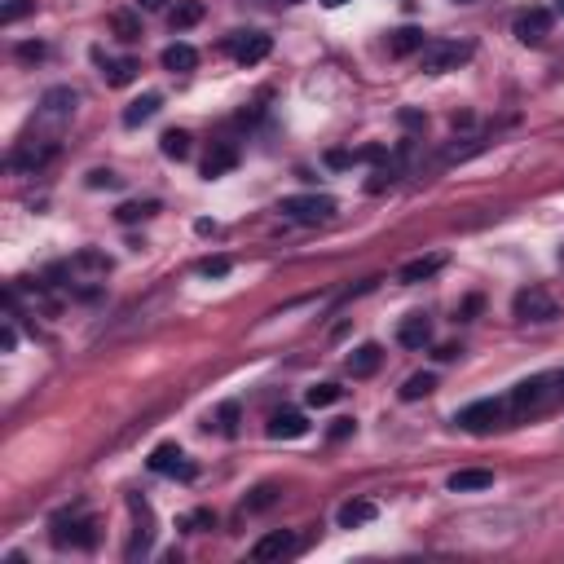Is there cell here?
Masks as SVG:
<instances>
[{
  "label": "cell",
  "instance_id": "obj_1",
  "mask_svg": "<svg viewBox=\"0 0 564 564\" xmlns=\"http://www.w3.org/2000/svg\"><path fill=\"white\" fill-rule=\"evenodd\" d=\"M560 393V379L556 375H534V379H520L512 393H508V414L525 419V414H538L551 397Z\"/></svg>",
  "mask_w": 564,
  "mask_h": 564
},
{
  "label": "cell",
  "instance_id": "obj_2",
  "mask_svg": "<svg viewBox=\"0 0 564 564\" xmlns=\"http://www.w3.org/2000/svg\"><path fill=\"white\" fill-rule=\"evenodd\" d=\"M467 57H472L467 40H428L419 49V66H423V75H446V71H459Z\"/></svg>",
  "mask_w": 564,
  "mask_h": 564
},
{
  "label": "cell",
  "instance_id": "obj_3",
  "mask_svg": "<svg viewBox=\"0 0 564 564\" xmlns=\"http://www.w3.org/2000/svg\"><path fill=\"white\" fill-rule=\"evenodd\" d=\"M503 419H508V397H481V402H472V406H463L455 414V423H459L463 432H472V437L494 432Z\"/></svg>",
  "mask_w": 564,
  "mask_h": 564
},
{
  "label": "cell",
  "instance_id": "obj_4",
  "mask_svg": "<svg viewBox=\"0 0 564 564\" xmlns=\"http://www.w3.org/2000/svg\"><path fill=\"white\" fill-rule=\"evenodd\" d=\"M75 106H80L75 89H62V84L40 98V106H36V124L45 128V137H57V133H62V124L75 115Z\"/></svg>",
  "mask_w": 564,
  "mask_h": 564
},
{
  "label": "cell",
  "instance_id": "obj_5",
  "mask_svg": "<svg viewBox=\"0 0 564 564\" xmlns=\"http://www.w3.org/2000/svg\"><path fill=\"white\" fill-rule=\"evenodd\" d=\"M278 212L296 225H322L335 216V199L331 195H287V199H278Z\"/></svg>",
  "mask_w": 564,
  "mask_h": 564
},
{
  "label": "cell",
  "instance_id": "obj_6",
  "mask_svg": "<svg viewBox=\"0 0 564 564\" xmlns=\"http://www.w3.org/2000/svg\"><path fill=\"white\" fill-rule=\"evenodd\" d=\"M62 273H66L71 282H84V291L93 296V282H102L106 273H110V256L98 252V247H80L75 256L62 265Z\"/></svg>",
  "mask_w": 564,
  "mask_h": 564
},
{
  "label": "cell",
  "instance_id": "obj_7",
  "mask_svg": "<svg viewBox=\"0 0 564 564\" xmlns=\"http://www.w3.org/2000/svg\"><path fill=\"white\" fill-rule=\"evenodd\" d=\"M512 313L520 322H556V317H560V305H556V296H547L542 287H529V291H516Z\"/></svg>",
  "mask_w": 564,
  "mask_h": 564
},
{
  "label": "cell",
  "instance_id": "obj_8",
  "mask_svg": "<svg viewBox=\"0 0 564 564\" xmlns=\"http://www.w3.org/2000/svg\"><path fill=\"white\" fill-rule=\"evenodd\" d=\"M53 547H71V551H89L98 547V525L89 516H75V520H57L53 525Z\"/></svg>",
  "mask_w": 564,
  "mask_h": 564
},
{
  "label": "cell",
  "instance_id": "obj_9",
  "mask_svg": "<svg viewBox=\"0 0 564 564\" xmlns=\"http://www.w3.org/2000/svg\"><path fill=\"white\" fill-rule=\"evenodd\" d=\"M151 472H159V476H181V481H190V476H195V463L186 459V450H181V446L163 441V446H154V450H151Z\"/></svg>",
  "mask_w": 564,
  "mask_h": 564
},
{
  "label": "cell",
  "instance_id": "obj_10",
  "mask_svg": "<svg viewBox=\"0 0 564 564\" xmlns=\"http://www.w3.org/2000/svg\"><path fill=\"white\" fill-rule=\"evenodd\" d=\"M269 49H273V40H269L265 31H239V36L230 40V53H234L243 66H256V62H265V57H269Z\"/></svg>",
  "mask_w": 564,
  "mask_h": 564
},
{
  "label": "cell",
  "instance_id": "obj_11",
  "mask_svg": "<svg viewBox=\"0 0 564 564\" xmlns=\"http://www.w3.org/2000/svg\"><path fill=\"white\" fill-rule=\"evenodd\" d=\"M547 36H551V13L547 9H525L516 18V40L520 45H542Z\"/></svg>",
  "mask_w": 564,
  "mask_h": 564
},
{
  "label": "cell",
  "instance_id": "obj_12",
  "mask_svg": "<svg viewBox=\"0 0 564 564\" xmlns=\"http://www.w3.org/2000/svg\"><path fill=\"white\" fill-rule=\"evenodd\" d=\"M296 551V534L291 529H273V534H265V538H256V547H252V560H287Z\"/></svg>",
  "mask_w": 564,
  "mask_h": 564
},
{
  "label": "cell",
  "instance_id": "obj_13",
  "mask_svg": "<svg viewBox=\"0 0 564 564\" xmlns=\"http://www.w3.org/2000/svg\"><path fill=\"white\" fill-rule=\"evenodd\" d=\"M397 344H402V349H428V344H432V317H428V313H411V317H402V326H397Z\"/></svg>",
  "mask_w": 564,
  "mask_h": 564
},
{
  "label": "cell",
  "instance_id": "obj_14",
  "mask_svg": "<svg viewBox=\"0 0 564 564\" xmlns=\"http://www.w3.org/2000/svg\"><path fill=\"white\" fill-rule=\"evenodd\" d=\"M308 432V419L300 411H278L269 419V437L273 441H296V437H305Z\"/></svg>",
  "mask_w": 564,
  "mask_h": 564
},
{
  "label": "cell",
  "instance_id": "obj_15",
  "mask_svg": "<svg viewBox=\"0 0 564 564\" xmlns=\"http://www.w3.org/2000/svg\"><path fill=\"white\" fill-rule=\"evenodd\" d=\"M375 516H379V508H375L370 499H349V503L335 512V525H340V529H361V525H370Z\"/></svg>",
  "mask_w": 564,
  "mask_h": 564
},
{
  "label": "cell",
  "instance_id": "obj_16",
  "mask_svg": "<svg viewBox=\"0 0 564 564\" xmlns=\"http://www.w3.org/2000/svg\"><path fill=\"white\" fill-rule=\"evenodd\" d=\"M379 366H384V349H379V344H361V349L349 353V375H353V379H370Z\"/></svg>",
  "mask_w": 564,
  "mask_h": 564
},
{
  "label": "cell",
  "instance_id": "obj_17",
  "mask_svg": "<svg viewBox=\"0 0 564 564\" xmlns=\"http://www.w3.org/2000/svg\"><path fill=\"white\" fill-rule=\"evenodd\" d=\"M446 269V256H419L411 260V265H402L397 269V282H406V287H414V282H428L432 273H441Z\"/></svg>",
  "mask_w": 564,
  "mask_h": 564
},
{
  "label": "cell",
  "instance_id": "obj_18",
  "mask_svg": "<svg viewBox=\"0 0 564 564\" xmlns=\"http://www.w3.org/2000/svg\"><path fill=\"white\" fill-rule=\"evenodd\" d=\"M98 62L106 66L102 75H106V84H110V89H124V84H133V80H137V71H142L133 57H102V53H98Z\"/></svg>",
  "mask_w": 564,
  "mask_h": 564
},
{
  "label": "cell",
  "instance_id": "obj_19",
  "mask_svg": "<svg viewBox=\"0 0 564 564\" xmlns=\"http://www.w3.org/2000/svg\"><path fill=\"white\" fill-rule=\"evenodd\" d=\"M494 485V472L490 467H463L450 476V490L455 494H476V490H490Z\"/></svg>",
  "mask_w": 564,
  "mask_h": 564
},
{
  "label": "cell",
  "instance_id": "obj_20",
  "mask_svg": "<svg viewBox=\"0 0 564 564\" xmlns=\"http://www.w3.org/2000/svg\"><path fill=\"white\" fill-rule=\"evenodd\" d=\"M423 45H428V40H423L419 27H397V31L388 36V53H393V57H411V53H419Z\"/></svg>",
  "mask_w": 564,
  "mask_h": 564
},
{
  "label": "cell",
  "instance_id": "obj_21",
  "mask_svg": "<svg viewBox=\"0 0 564 564\" xmlns=\"http://www.w3.org/2000/svg\"><path fill=\"white\" fill-rule=\"evenodd\" d=\"M204 0H177V9L168 13V22H172V31H190L195 22H204Z\"/></svg>",
  "mask_w": 564,
  "mask_h": 564
},
{
  "label": "cell",
  "instance_id": "obj_22",
  "mask_svg": "<svg viewBox=\"0 0 564 564\" xmlns=\"http://www.w3.org/2000/svg\"><path fill=\"white\" fill-rule=\"evenodd\" d=\"M159 106H163V98H159V93H142L137 102H128V110H124V124H128V128L146 124V119H154V115H159Z\"/></svg>",
  "mask_w": 564,
  "mask_h": 564
},
{
  "label": "cell",
  "instance_id": "obj_23",
  "mask_svg": "<svg viewBox=\"0 0 564 564\" xmlns=\"http://www.w3.org/2000/svg\"><path fill=\"white\" fill-rule=\"evenodd\" d=\"M159 62H163V71H195V66H199V53L190 49V45H168Z\"/></svg>",
  "mask_w": 564,
  "mask_h": 564
},
{
  "label": "cell",
  "instance_id": "obj_24",
  "mask_svg": "<svg viewBox=\"0 0 564 564\" xmlns=\"http://www.w3.org/2000/svg\"><path fill=\"white\" fill-rule=\"evenodd\" d=\"M428 393H437V375H432V370H419V375H411V379L402 384V402H419V397H428Z\"/></svg>",
  "mask_w": 564,
  "mask_h": 564
},
{
  "label": "cell",
  "instance_id": "obj_25",
  "mask_svg": "<svg viewBox=\"0 0 564 564\" xmlns=\"http://www.w3.org/2000/svg\"><path fill=\"white\" fill-rule=\"evenodd\" d=\"M159 151L168 154V159H190V133H181V128H168V133L159 137Z\"/></svg>",
  "mask_w": 564,
  "mask_h": 564
},
{
  "label": "cell",
  "instance_id": "obj_26",
  "mask_svg": "<svg viewBox=\"0 0 564 564\" xmlns=\"http://www.w3.org/2000/svg\"><path fill=\"white\" fill-rule=\"evenodd\" d=\"M239 163V154L230 151V146H216V151L207 154V163H204V177H221V172H230Z\"/></svg>",
  "mask_w": 564,
  "mask_h": 564
},
{
  "label": "cell",
  "instance_id": "obj_27",
  "mask_svg": "<svg viewBox=\"0 0 564 564\" xmlns=\"http://www.w3.org/2000/svg\"><path fill=\"white\" fill-rule=\"evenodd\" d=\"M154 212H159L154 199H146V204H124L119 212H115V221H119V225H133V221H146V216H154Z\"/></svg>",
  "mask_w": 564,
  "mask_h": 564
},
{
  "label": "cell",
  "instance_id": "obj_28",
  "mask_svg": "<svg viewBox=\"0 0 564 564\" xmlns=\"http://www.w3.org/2000/svg\"><path fill=\"white\" fill-rule=\"evenodd\" d=\"M278 494H282L278 485H256L252 499H247V512H269V508L278 503Z\"/></svg>",
  "mask_w": 564,
  "mask_h": 564
},
{
  "label": "cell",
  "instance_id": "obj_29",
  "mask_svg": "<svg viewBox=\"0 0 564 564\" xmlns=\"http://www.w3.org/2000/svg\"><path fill=\"white\" fill-rule=\"evenodd\" d=\"M308 406H331V402H340V384H313L305 393Z\"/></svg>",
  "mask_w": 564,
  "mask_h": 564
},
{
  "label": "cell",
  "instance_id": "obj_30",
  "mask_svg": "<svg viewBox=\"0 0 564 564\" xmlns=\"http://www.w3.org/2000/svg\"><path fill=\"white\" fill-rule=\"evenodd\" d=\"M31 9H36V0H4V9H0V22H4V27H13V22H18V18H27Z\"/></svg>",
  "mask_w": 564,
  "mask_h": 564
},
{
  "label": "cell",
  "instance_id": "obj_31",
  "mask_svg": "<svg viewBox=\"0 0 564 564\" xmlns=\"http://www.w3.org/2000/svg\"><path fill=\"white\" fill-rule=\"evenodd\" d=\"M110 27L119 31V40H137V36H142V27H137V18H133V13H115V18H110Z\"/></svg>",
  "mask_w": 564,
  "mask_h": 564
},
{
  "label": "cell",
  "instance_id": "obj_32",
  "mask_svg": "<svg viewBox=\"0 0 564 564\" xmlns=\"http://www.w3.org/2000/svg\"><path fill=\"white\" fill-rule=\"evenodd\" d=\"M216 423H221V432H225V437H234V432H239V406H234V402H225V406L216 411Z\"/></svg>",
  "mask_w": 564,
  "mask_h": 564
},
{
  "label": "cell",
  "instance_id": "obj_33",
  "mask_svg": "<svg viewBox=\"0 0 564 564\" xmlns=\"http://www.w3.org/2000/svg\"><path fill=\"white\" fill-rule=\"evenodd\" d=\"M199 273H204V278H225V273H230V256H207V260H199Z\"/></svg>",
  "mask_w": 564,
  "mask_h": 564
},
{
  "label": "cell",
  "instance_id": "obj_34",
  "mask_svg": "<svg viewBox=\"0 0 564 564\" xmlns=\"http://www.w3.org/2000/svg\"><path fill=\"white\" fill-rule=\"evenodd\" d=\"M89 190H119V177L110 168H98V172H89Z\"/></svg>",
  "mask_w": 564,
  "mask_h": 564
},
{
  "label": "cell",
  "instance_id": "obj_35",
  "mask_svg": "<svg viewBox=\"0 0 564 564\" xmlns=\"http://www.w3.org/2000/svg\"><path fill=\"white\" fill-rule=\"evenodd\" d=\"M0 349H4V353L18 349V326H13V322H4V331H0Z\"/></svg>",
  "mask_w": 564,
  "mask_h": 564
},
{
  "label": "cell",
  "instance_id": "obj_36",
  "mask_svg": "<svg viewBox=\"0 0 564 564\" xmlns=\"http://www.w3.org/2000/svg\"><path fill=\"white\" fill-rule=\"evenodd\" d=\"M326 163H331V168H349V163H358V151H331Z\"/></svg>",
  "mask_w": 564,
  "mask_h": 564
},
{
  "label": "cell",
  "instance_id": "obj_37",
  "mask_svg": "<svg viewBox=\"0 0 564 564\" xmlns=\"http://www.w3.org/2000/svg\"><path fill=\"white\" fill-rule=\"evenodd\" d=\"M353 428H358L353 419H335V428H331V441H344V437H349Z\"/></svg>",
  "mask_w": 564,
  "mask_h": 564
},
{
  "label": "cell",
  "instance_id": "obj_38",
  "mask_svg": "<svg viewBox=\"0 0 564 564\" xmlns=\"http://www.w3.org/2000/svg\"><path fill=\"white\" fill-rule=\"evenodd\" d=\"M216 516L212 512H195V516H186V529H204V525H212Z\"/></svg>",
  "mask_w": 564,
  "mask_h": 564
},
{
  "label": "cell",
  "instance_id": "obj_39",
  "mask_svg": "<svg viewBox=\"0 0 564 564\" xmlns=\"http://www.w3.org/2000/svg\"><path fill=\"white\" fill-rule=\"evenodd\" d=\"M18 57H27V62H31V57H45V45H18Z\"/></svg>",
  "mask_w": 564,
  "mask_h": 564
},
{
  "label": "cell",
  "instance_id": "obj_40",
  "mask_svg": "<svg viewBox=\"0 0 564 564\" xmlns=\"http://www.w3.org/2000/svg\"><path fill=\"white\" fill-rule=\"evenodd\" d=\"M163 4H168V0H137V9H142V13H159Z\"/></svg>",
  "mask_w": 564,
  "mask_h": 564
},
{
  "label": "cell",
  "instance_id": "obj_41",
  "mask_svg": "<svg viewBox=\"0 0 564 564\" xmlns=\"http://www.w3.org/2000/svg\"><path fill=\"white\" fill-rule=\"evenodd\" d=\"M450 358H459V349H455V344H446V349H437V361H450Z\"/></svg>",
  "mask_w": 564,
  "mask_h": 564
},
{
  "label": "cell",
  "instance_id": "obj_42",
  "mask_svg": "<svg viewBox=\"0 0 564 564\" xmlns=\"http://www.w3.org/2000/svg\"><path fill=\"white\" fill-rule=\"evenodd\" d=\"M322 4H326V9H340V4H349V0H322Z\"/></svg>",
  "mask_w": 564,
  "mask_h": 564
},
{
  "label": "cell",
  "instance_id": "obj_43",
  "mask_svg": "<svg viewBox=\"0 0 564 564\" xmlns=\"http://www.w3.org/2000/svg\"><path fill=\"white\" fill-rule=\"evenodd\" d=\"M556 379H560V393H564V370H560V375H556Z\"/></svg>",
  "mask_w": 564,
  "mask_h": 564
},
{
  "label": "cell",
  "instance_id": "obj_44",
  "mask_svg": "<svg viewBox=\"0 0 564 564\" xmlns=\"http://www.w3.org/2000/svg\"><path fill=\"white\" fill-rule=\"evenodd\" d=\"M282 4H300V0H282Z\"/></svg>",
  "mask_w": 564,
  "mask_h": 564
},
{
  "label": "cell",
  "instance_id": "obj_45",
  "mask_svg": "<svg viewBox=\"0 0 564 564\" xmlns=\"http://www.w3.org/2000/svg\"><path fill=\"white\" fill-rule=\"evenodd\" d=\"M560 13H564V0H560Z\"/></svg>",
  "mask_w": 564,
  "mask_h": 564
},
{
  "label": "cell",
  "instance_id": "obj_46",
  "mask_svg": "<svg viewBox=\"0 0 564 564\" xmlns=\"http://www.w3.org/2000/svg\"><path fill=\"white\" fill-rule=\"evenodd\" d=\"M459 4H467V0H459Z\"/></svg>",
  "mask_w": 564,
  "mask_h": 564
}]
</instances>
